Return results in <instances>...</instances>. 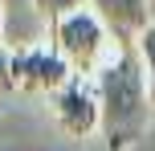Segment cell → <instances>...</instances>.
Here are the masks:
<instances>
[{
	"instance_id": "cell-1",
	"label": "cell",
	"mask_w": 155,
	"mask_h": 151,
	"mask_svg": "<svg viewBox=\"0 0 155 151\" xmlns=\"http://www.w3.org/2000/svg\"><path fill=\"white\" fill-rule=\"evenodd\" d=\"M102 102V139L106 151H131L147 135L151 123V90H147V65L139 45H118L114 57L94 74Z\"/></svg>"
},
{
	"instance_id": "cell-2",
	"label": "cell",
	"mask_w": 155,
	"mask_h": 151,
	"mask_svg": "<svg viewBox=\"0 0 155 151\" xmlns=\"http://www.w3.org/2000/svg\"><path fill=\"white\" fill-rule=\"evenodd\" d=\"M49 41H53V49L70 61V70L86 74V78H94V74L114 57V49H118L114 33L106 29V21H102L90 4L70 12V16H61V21H53L49 25Z\"/></svg>"
},
{
	"instance_id": "cell-3",
	"label": "cell",
	"mask_w": 155,
	"mask_h": 151,
	"mask_svg": "<svg viewBox=\"0 0 155 151\" xmlns=\"http://www.w3.org/2000/svg\"><path fill=\"white\" fill-rule=\"evenodd\" d=\"M49 110H53V123L65 139H90L94 131H102L98 82L86 74H74L61 90L49 94Z\"/></svg>"
},
{
	"instance_id": "cell-4",
	"label": "cell",
	"mask_w": 155,
	"mask_h": 151,
	"mask_svg": "<svg viewBox=\"0 0 155 151\" xmlns=\"http://www.w3.org/2000/svg\"><path fill=\"white\" fill-rule=\"evenodd\" d=\"M8 65H12V90L21 94H53L74 78L70 61L53 49V41L21 45L16 53H8Z\"/></svg>"
},
{
	"instance_id": "cell-5",
	"label": "cell",
	"mask_w": 155,
	"mask_h": 151,
	"mask_svg": "<svg viewBox=\"0 0 155 151\" xmlns=\"http://www.w3.org/2000/svg\"><path fill=\"white\" fill-rule=\"evenodd\" d=\"M90 8L106 21L118 45H135L151 29V0H90Z\"/></svg>"
},
{
	"instance_id": "cell-6",
	"label": "cell",
	"mask_w": 155,
	"mask_h": 151,
	"mask_svg": "<svg viewBox=\"0 0 155 151\" xmlns=\"http://www.w3.org/2000/svg\"><path fill=\"white\" fill-rule=\"evenodd\" d=\"M86 4H90V0H33L37 16H45L49 25L61 21V16H70V12H78V8H86Z\"/></svg>"
},
{
	"instance_id": "cell-7",
	"label": "cell",
	"mask_w": 155,
	"mask_h": 151,
	"mask_svg": "<svg viewBox=\"0 0 155 151\" xmlns=\"http://www.w3.org/2000/svg\"><path fill=\"white\" fill-rule=\"evenodd\" d=\"M139 53H143V65H147V90H151V106H155V21H151V29L143 33L139 41Z\"/></svg>"
},
{
	"instance_id": "cell-8",
	"label": "cell",
	"mask_w": 155,
	"mask_h": 151,
	"mask_svg": "<svg viewBox=\"0 0 155 151\" xmlns=\"http://www.w3.org/2000/svg\"><path fill=\"white\" fill-rule=\"evenodd\" d=\"M12 90V65H8V53H0V94Z\"/></svg>"
},
{
	"instance_id": "cell-9",
	"label": "cell",
	"mask_w": 155,
	"mask_h": 151,
	"mask_svg": "<svg viewBox=\"0 0 155 151\" xmlns=\"http://www.w3.org/2000/svg\"><path fill=\"white\" fill-rule=\"evenodd\" d=\"M0 37H4V8H0Z\"/></svg>"
}]
</instances>
